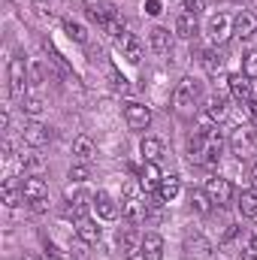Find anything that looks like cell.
<instances>
[{
  "mask_svg": "<svg viewBox=\"0 0 257 260\" xmlns=\"http://www.w3.org/2000/svg\"><path fill=\"white\" fill-rule=\"evenodd\" d=\"M221 148H224V139H221L218 127L197 130L191 139H188V157H191V164H200V167H212V164H218Z\"/></svg>",
  "mask_w": 257,
  "mask_h": 260,
  "instance_id": "6da1fadb",
  "label": "cell"
},
{
  "mask_svg": "<svg viewBox=\"0 0 257 260\" xmlns=\"http://www.w3.org/2000/svg\"><path fill=\"white\" fill-rule=\"evenodd\" d=\"M230 151H233L239 160H251V157H257V136L248 127L239 124V127L230 133Z\"/></svg>",
  "mask_w": 257,
  "mask_h": 260,
  "instance_id": "7a4b0ae2",
  "label": "cell"
},
{
  "mask_svg": "<svg viewBox=\"0 0 257 260\" xmlns=\"http://www.w3.org/2000/svg\"><path fill=\"white\" fill-rule=\"evenodd\" d=\"M197 100H200V82L197 79H182L179 85H176V91H173V106L179 109V112H188L191 106H197Z\"/></svg>",
  "mask_w": 257,
  "mask_h": 260,
  "instance_id": "3957f363",
  "label": "cell"
},
{
  "mask_svg": "<svg viewBox=\"0 0 257 260\" xmlns=\"http://www.w3.org/2000/svg\"><path fill=\"white\" fill-rule=\"evenodd\" d=\"M27 85H30V79H27V64H24L21 58H12V61H9V94H12L15 100H24V97H27Z\"/></svg>",
  "mask_w": 257,
  "mask_h": 260,
  "instance_id": "277c9868",
  "label": "cell"
},
{
  "mask_svg": "<svg viewBox=\"0 0 257 260\" xmlns=\"http://www.w3.org/2000/svg\"><path fill=\"white\" fill-rule=\"evenodd\" d=\"M67 203H70L67 215L82 221V218H88V209H94V194H88L82 188H67Z\"/></svg>",
  "mask_w": 257,
  "mask_h": 260,
  "instance_id": "5b68a950",
  "label": "cell"
},
{
  "mask_svg": "<svg viewBox=\"0 0 257 260\" xmlns=\"http://www.w3.org/2000/svg\"><path fill=\"white\" fill-rule=\"evenodd\" d=\"M203 191L209 194V200H212L215 206H227V203L233 200V185H230V179H224V176H209L206 185H203Z\"/></svg>",
  "mask_w": 257,
  "mask_h": 260,
  "instance_id": "8992f818",
  "label": "cell"
},
{
  "mask_svg": "<svg viewBox=\"0 0 257 260\" xmlns=\"http://www.w3.org/2000/svg\"><path fill=\"white\" fill-rule=\"evenodd\" d=\"M206 34H209V40H212L215 46L227 43V37L233 34V18H230L227 12H215V15L209 18V24H206Z\"/></svg>",
  "mask_w": 257,
  "mask_h": 260,
  "instance_id": "52a82bcc",
  "label": "cell"
},
{
  "mask_svg": "<svg viewBox=\"0 0 257 260\" xmlns=\"http://www.w3.org/2000/svg\"><path fill=\"white\" fill-rule=\"evenodd\" d=\"M118 242H121V251H124L127 260H145V251H142V233H139V230L127 227V230L118 236Z\"/></svg>",
  "mask_w": 257,
  "mask_h": 260,
  "instance_id": "ba28073f",
  "label": "cell"
},
{
  "mask_svg": "<svg viewBox=\"0 0 257 260\" xmlns=\"http://www.w3.org/2000/svg\"><path fill=\"white\" fill-rule=\"evenodd\" d=\"M124 121L130 124V130H145L151 124V109L145 103H127L124 106Z\"/></svg>",
  "mask_w": 257,
  "mask_h": 260,
  "instance_id": "9c48e42d",
  "label": "cell"
},
{
  "mask_svg": "<svg viewBox=\"0 0 257 260\" xmlns=\"http://www.w3.org/2000/svg\"><path fill=\"white\" fill-rule=\"evenodd\" d=\"M21 194H24V203H37V200L49 197V185H46L43 176H24L21 179Z\"/></svg>",
  "mask_w": 257,
  "mask_h": 260,
  "instance_id": "30bf717a",
  "label": "cell"
},
{
  "mask_svg": "<svg viewBox=\"0 0 257 260\" xmlns=\"http://www.w3.org/2000/svg\"><path fill=\"white\" fill-rule=\"evenodd\" d=\"M21 136H24V142L27 145H34V148H43V145H49V139H52V130L46 127L43 121H30V124H24V130H21Z\"/></svg>",
  "mask_w": 257,
  "mask_h": 260,
  "instance_id": "8fae6325",
  "label": "cell"
},
{
  "mask_svg": "<svg viewBox=\"0 0 257 260\" xmlns=\"http://www.w3.org/2000/svg\"><path fill=\"white\" fill-rule=\"evenodd\" d=\"M227 91L233 94L236 103H248V100H251V82H248V76H245V73L227 76Z\"/></svg>",
  "mask_w": 257,
  "mask_h": 260,
  "instance_id": "7c38bea8",
  "label": "cell"
},
{
  "mask_svg": "<svg viewBox=\"0 0 257 260\" xmlns=\"http://www.w3.org/2000/svg\"><path fill=\"white\" fill-rule=\"evenodd\" d=\"M115 46H118V52H121V58H124L127 64H139V61H142V43H139L133 34L118 37V40H115Z\"/></svg>",
  "mask_w": 257,
  "mask_h": 260,
  "instance_id": "4fadbf2b",
  "label": "cell"
},
{
  "mask_svg": "<svg viewBox=\"0 0 257 260\" xmlns=\"http://www.w3.org/2000/svg\"><path fill=\"white\" fill-rule=\"evenodd\" d=\"M185 251H188V257L209 260L212 257V242H209L203 233H191V236L185 239Z\"/></svg>",
  "mask_w": 257,
  "mask_h": 260,
  "instance_id": "5bb4252c",
  "label": "cell"
},
{
  "mask_svg": "<svg viewBox=\"0 0 257 260\" xmlns=\"http://www.w3.org/2000/svg\"><path fill=\"white\" fill-rule=\"evenodd\" d=\"M85 12H88L100 27H103L112 15H118V9H115L112 3H106V0H85Z\"/></svg>",
  "mask_w": 257,
  "mask_h": 260,
  "instance_id": "9a60e30c",
  "label": "cell"
},
{
  "mask_svg": "<svg viewBox=\"0 0 257 260\" xmlns=\"http://www.w3.org/2000/svg\"><path fill=\"white\" fill-rule=\"evenodd\" d=\"M94 215L103 218V221H115L118 218V206H115V200L106 194V191H97L94 194Z\"/></svg>",
  "mask_w": 257,
  "mask_h": 260,
  "instance_id": "2e32d148",
  "label": "cell"
},
{
  "mask_svg": "<svg viewBox=\"0 0 257 260\" xmlns=\"http://www.w3.org/2000/svg\"><path fill=\"white\" fill-rule=\"evenodd\" d=\"M254 30H257V18L251 12L242 9V12L233 18V34H236L239 40H248V37H254Z\"/></svg>",
  "mask_w": 257,
  "mask_h": 260,
  "instance_id": "e0dca14e",
  "label": "cell"
},
{
  "mask_svg": "<svg viewBox=\"0 0 257 260\" xmlns=\"http://www.w3.org/2000/svg\"><path fill=\"white\" fill-rule=\"evenodd\" d=\"M170 43H173V40H170V30H167V27L157 24V27L148 30V46H151L154 55H167V52H170Z\"/></svg>",
  "mask_w": 257,
  "mask_h": 260,
  "instance_id": "ac0fdd59",
  "label": "cell"
},
{
  "mask_svg": "<svg viewBox=\"0 0 257 260\" xmlns=\"http://www.w3.org/2000/svg\"><path fill=\"white\" fill-rule=\"evenodd\" d=\"M160 179H164V173L157 170V164H154V160H145L142 170H139V182H142V188H145V191H157Z\"/></svg>",
  "mask_w": 257,
  "mask_h": 260,
  "instance_id": "d6986e66",
  "label": "cell"
},
{
  "mask_svg": "<svg viewBox=\"0 0 257 260\" xmlns=\"http://www.w3.org/2000/svg\"><path fill=\"white\" fill-rule=\"evenodd\" d=\"M154 194L160 197V200H164V203H173V200H176V197L182 194V179H179V176H164V179H160V185H157V191H154Z\"/></svg>",
  "mask_w": 257,
  "mask_h": 260,
  "instance_id": "ffe728a7",
  "label": "cell"
},
{
  "mask_svg": "<svg viewBox=\"0 0 257 260\" xmlns=\"http://www.w3.org/2000/svg\"><path fill=\"white\" fill-rule=\"evenodd\" d=\"M76 236H79L85 245H97V242H100V227H97L91 218H82V221H76Z\"/></svg>",
  "mask_w": 257,
  "mask_h": 260,
  "instance_id": "44dd1931",
  "label": "cell"
},
{
  "mask_svg": "<svg viewBox=\"0 0 257 260\" xmlns=\"http://www.w3.org/2000/svg\"><path fill=\"white\" fill-rule=\"evenodd\" d=\"M121 215L127 218L130 224H142V221H145V197H139V200H124V203H121Z\"/></svg>",
  "mask_w": 257,
  "mask_h": 260,
  "instance_id": "7402d4cb",
  "label": "cell"
},
{
  "mask_svg": "<svg viewBox=\"0 0 257 260\" xmlns=\"http://www.w3.org/2000/svg\"><path fill=\"white\" fill-rule=\"evenodd\" d=\"M142 251H145V260H164V239L157 233H145L142 236Z\"/></svg>",
  "mask_w": 257,
  "mask_h": 260,
  "instance_id": "603a6c76",
  "label": "cell"
},
{
  "mask_svg": "<svg viewBox=\"0 0 257 260\" xmlns=\"http://www.w3.org/2000/svg\"><path fill=\"white\" fill-rule=\"evenodd\" d=\"M239 212H242V218H257V185L254 188H245L242 194H239Z\"/></svg>",
  "mask_w": 257,
  "mask_h": 260,
  "instance_id": "cb8c5ba5",
  "label": "cell"
},
{
  "mask_svg": "<svg viewBox=\"0 0 257 260\" xmlns=\"http://www.w3.org/2000/svg\"><path fill=\"white\" fill-rule=\"evenodd\" d=\"M206 115H209L215 124L227 121V115H230V106H227V100H224V97H212V100L206 103Z\"/></svg>",
  "mask_w": 257,
  "mask_h": 260,
  "instance_id": "d4e9b609",
  "label": "cell"
},
{
  "mask_svg": "<svg viewBox=\"0 0 257 260\" xmlns=\"http://www.w3.org/2000/svg\"><path fill=\"white\" fill-rule=\"evenodd\" d=\"M139 151H142V160H160L164 157V142L157 139V136H145L142 139V145H139Z\"/></svg>",
  "mask_w": 257,
  "mask_h": 260,
  "instance_id": "484cf974",
  "label": "cell"
},
{
  "mask_svg": "<svg viewBox=\"0 0 257 260\" xmlns=\"http://www.w3.org/2000/svg\"><path fill=\"white\" fill-rule=\"evenodd\" d=\"M197 30H200V24H197V15L182 12V15L176 18V34H179L182 40H194V37H197Z\"/></svg>",
  "mask_w": 257,
  "mask_h": 260,
  "instance_id": "4316f807",
  "label": "cell"
},
{
  "mask_svg": "<svg viewBox=\"0 0 257 260\" xmlns=\"http://www.w3.org/2000/svg\"><path fill=\"white\" fill-rule=\"evenodd\" d=\"M200 61H203V67H206L209 76H218V73L224 70V52H218V49H206Z\"/></svg>",
  "mask_w": 257,
  "mask_h": 260,
  "instance_id": "83f0119b",
  "label": "cell"
},
{
  "mask_svg": "<svg viewBox=\"0 0 257 260\" xmlns=\"http://www.w3.org/2000/svg\"><path fill=\"white\" fill-rule=\"evenodd\" d=\"M3 203H6L9 209H15V206H21V203H24L21 185H15L12 179H6V182H3Z\"/></svg>",
  "mask_w": 257,
  "mask_h": 260,
  "instance_id": "f1b7e54d",
  "label": "cell"
},
{
  "mask_svg": "<svg viewBox=\"0 0 257 260\" xmlns=\"http://www.w3.org/2000/svg\"><path fill=\"white\" fill-rule=\"evenodd\" d=\"M73 154H76L82 164H88V160L94 157V142H91L88 136H76V139H73Z\"/></svg>",
  "mask_w": 257,
  "mask_h": 260,
  "instance_id": "f546056e",
  "label": "cell"
},
{
  "mask_svg": "<svg viewBox=\"0 0 257 260\" xmlns=\"http://www.w3.org/2000/svg\"><path fill=\"white\" fill-rule=\"evenodd\" d=\"M21 109H24L30 118H40V115H43V109H46V103H43V97H37V94H27V97L21 100Z\"/></svg>",
  "mask_w": 257,
  "mask_h": 260,
  "instance_id": "4dcf8cb0",
  "label": "cell"
},
{
  "mask_svg": "<svg viewBox=\"0 0 257 260\" xmlns=\"http://www.w3.org/2000/svg\"><path fill=\"white\" fill-rule=\"evenodd\" d=\"M191 206H194V212H200V215H209L215 203L209 200V194H206V191H191Z\"/></svg>",
  "mask_w": 257,
  "mask_h": 260,
  "instance_id": "1f68e13d",
  "label": "cell"
},
{
  "mask_svg": "<svg viewBox=\"0 0 257 260\" xmlns=\"http://www.w3.org/2000/svg\"><path fill=\"white\" fill-rule=\"evenodd\" d=\"M239 236H242V230H239V227H230V230L224 233V239H221V245H218V248H221L224 254H239V251H233V248H236V242H239Z\"/></svg>",
  "mask_w": 257,
  "mask_h": 260,
  "instance_id": "d6a6232c",
  "label": "cell"
},
{
  "mask_svg": "<svg viewBox=\"0 0 257 260\" xmlns=\"http://www.w3.org/2000/svg\"><path fill=\"white\" fill-rule=\"evenodd\" d=\"M64 30L70 40H76V43H88V30L79 24V21H73V18H67L64 21Z\"/></svg>",
  "mask_w": 257,
  "mask_h": 260,
  "instance_id": "836d02e7",
  "label": "cell"
},
{
  "mask_svg": "<svg viewBox=\"0 0 257 260\" xmlns=\"http://www.w3.org/2000/svg\"><path fill=\"white\" fill-rule=\"evenodd\" d=\"M27 79H30V88L43 85V82H46V67L40 64V61H30V64H27Z\"/></svg>",
  "mask_w": 257,
  "mask_h": 260,
  "instance_id": "e575fe53",
  "label": "cell"
},
{
  "mask_svg": "<svg viewBox=\"0 0 257 260\" xmlns=\"http://www.w3.org/2000/svg\"><path fill=\"white\" fill-rule=\"evenodd\" d=\"M242 73H245L248 79H257V49H251V52L242 55Z\"/></svg>",
  "mask_w": 257,
  "mask_h": 260,
  "instance_id": "d590c367",
  "label": "cell"
},
{
  "mask_svg": "<svg viewBox=\"0 0 257 260\" xmlns=\"http://www.w3.org/2000/svg\"><path fill=\"white\" fill-rule=\"evenodd\" d=\"M21 170H30V176H40L43 157H37V154H21Z\"/></svg>",
  "mask_w": 257,
  "mask_h": 260,
  "instance_id": "8d00e7d4",
  "label": "cell"
},
{
  "mask_svg": "<svg viewBox=\"0 0 257 260\" xmlns=\"http://www.w3.org/2000/svg\"><path fill=\"white\" fill-rule=\"evenodd\" d=\"M73 185H82V182H88L91 179V170L85 167V164H79V167H70V176H67Z\"/></svg>",
  "mask_w": 257,
  "mask_h": 260,
  "instance_id": "74e56055",
  "label": "cell"
},
{
  "mask_svg": "<svg viewBox=\"0 0 257 260\" xmlns=\"http://www.w3.org/2000/svg\"><path fill=\"white\" fill-rule=\"evenodd\" d=\"M239 257H242V260H257V236H251V239H245V242H242Z\"/></svg>",
  "mask_w": 257,
  "mask_h": 260,
  "instance_id": "f35d334b",
  "label": "cell"
},
{
  "mask_svg": "<svg viewBox=\"0 0 257 260\" xmlns=\"http://www.w3.org/2000/svg\"><path fill=\"white\" fill-rule=\"evenodd\" d=\"M203 6H206V0H182V12H188V15H200Z\"/></svg>",
  "mask_w": 257,
  "mask_h": 260,
  "instance_id": "ab89813d",
  "label": "cell"
},
{
  "mask_svg": "<svg viewBox=\"0 0 257 260\" xmlns=\"http://www.w3.org/2000/svg\"><path fill=\"white\" fill-rule=\"evenodd\" d=\"M112 82H115V91H121V94H127V91H130L127 79H121V76H118V73H115V76H112Z\"/></svg>",
  "mask_w": 257,
  "mask_h": 260,
  "instance_id": "60d3db41",
  "label": "cell"
},
{
  "mask_svg": "<svg viewBox=\"0 0 257 260\" xmlns=\"http://www.w3.org/2000/svg\"><path fill=\"white\" fill-rule=\"evenodd\" d=\"M145 9H148V15H160V12H164L160 0H148V3H145Z\"/></svg>",
  "mask_w": 257,
  "mask_h": 260,
  "instance_id": "b9f144b4",
  "label": "cell"
},
{
  "mask_svg": "<svg viewBox=\"0 0 257 260\" xmlns=\"http://www.w3.org/2000/svg\"><path fill=\"white\" fill-rule=\"evenodd\" d=\"M34 206V212H46V206H49V197L46 200H37V203H30Z\"/></svg>",
  "mask_w": 257,
  "mask_h": 260,
  "instance_id": "7bdbcfd3",
  "label": "cell"
},
{
  "mask_svg": "<svg viewBox=\"0 0 257 260\" xmlns=\"http://www.w3.org/2000/svg\"><path fill=\"white\" fill-rule=\"evenodd\" d=\"M251 179L257 182V160H254V167H251Z\"/></svg>",
  "mask_w": 257,
  "mask_h": 260,
  "instance_id": "ee69618b",
  "label": "cell"
},
{
  "mask_svg": "<svg viewBox=\"0 0 257 260\" xmlns=\"http://www.w3.org/2000/svg\"><path fill=\"white\" fill-rule=\"evenodd\" d=\"M24 260H43V257H24Z\"/></svg>",
  "mask_w": 257,
  "mask_h": 260,
  "instance_id": "f6af8a7d",
  "label": "cell"
}]
</instances>
